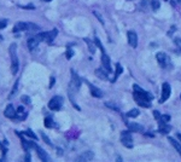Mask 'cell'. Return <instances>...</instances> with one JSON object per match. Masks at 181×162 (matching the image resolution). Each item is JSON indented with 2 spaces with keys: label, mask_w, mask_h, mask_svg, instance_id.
Returning a JSON list of instances; mask_svg holds the SVG:
<instances>
[{
  "label": "cell",
  "mask_w": 181,
  "mask_h": 162,
  "mask_svg": "<svg viewBox=\"0 0 181 162\" xmlns=\"http://www.w3.org/2000/svg\"><path fill=\"white\" fill-rule=\"evenodd\" d=\"M57 34H58V30H57V29H52V30L45 32V33H39L41 40H42V41H46L47 44H52V41L56 39Z\"/></svg>",
  "instance_id": "cell-8"
},
{
  "label": "cell",
  "mask_w": 181,
  "mask_h": 162,
  "mask_svg": "<svg viewBox=\"0 0 181 162\" xmlns=\"http://www.w3.org/2000/svg\"><path fill=\"white\" fill-rule=\"evenodd\" d=\"M54 85V78H51V83H50V88H52Z\"/></svg>",
  "instance_id": "cell-38"
},
{
  "label": "cell",
  "mask_w": 181,
  "mask_h": 162,
  "mask_svg": "<svg viewBox=\"0 0 181 162\" xmlns=\"http://www.w3.org/2000/svg\"><path fill=\"white\" fill-rule=\"evenodd\" d=\"M169 120H170V116H169V115H162L161 122H168Z\"/></svg>",
  "instance_id": "cell-35"
},
{
  "label": "cell",
  "mask_w": 181,
  "mask_h": 162,
  "mask_svg": "<svg viewBox=\"0 0 181 162\" xmlns=\"http://www.w3.org/2000/svg\"><path fill=\"white\" fill-rule=\"evenodd\" d=\"M93 13H94V15H95V16H97V18H98V19H99V22H100V23H101V24H104V21H103V18H101V16H100V15H99V13H98V12H97V11H94V12H93Z\"/></svg>",
  "instance_id": "cell-36"
},
{
  "label": "cell",
  "mask_w": 181,
  "mask_h": 162,
  "mask_svg": "<svg viewBox=\"0 0 181 162\" xmlns=\"http://www.w3.org/2000/svg\"><path fill=\"white\" fill-rule=\"evenodd\" d=\"M156 58H157V61H158V64H160L162 68L167 69V68L170 67V58H169V56H168L167 53H164V52H158V53L156 55Z\"/></svg>",
  "instance_id": "cell-7"
},
{
  "label": "cell",
  "mask_w": 181,
  "mask_h": 162,
  "mask_svg": "<svg viewBox=\"0 0 181 162\" xmlns=\"http://www.w3.org/2000/svg\"><path fill=\"white\" fill-rule=\"evenodd\" d=\"M42 40H41V38H40V35L39 34H36V35H33V36H30L29 39H28V41H27V45H28V49L30 50V51H33V50H35L38 46H39V44L41 42Z\"/></svg>",
  "instance_id": "cell-9"
},
{
  "label": "cell",
  "mask_w": 181,
  "mask_h": 162,
  "mask_svg": "<svg viewBox=\"0 0 181 162\" xmlns=\"http://www.w3.org/2000/svg\"><path fill=\"white\" fill-rule=\"evenodd\" d=\"M127 35H128V42H129V45L135 49L138 46V35H137V33L133 32V30H129Z\"/></svg>",
  "instance_id": "cell-12"
},
{
  "label": "cell",
  "mask_w": 181,
  "mask_h": 162,
  "mask_svg": "<svg viewBox=\"0 0 181 162\" xmlns=\"http://www.w3.org/2000/svg\"><path fill=\"white\" fill-rule=\"evenodd\" d=\"M168 140H169V142L172 143V145H173V147H174V148L178 150V153L180 154V156H181V144H180V143H178L175 139H173V138H170V137L168 138Z\"/></svg>",
  "instance_id": "cell-21"
},
{
  "label": "cell",
  "mask_w": 181,
  "mask_h": 162,
  "mask_svg": "<svg viewBox=\"0 0 181 162\" xmlns=\"http://www.w3.org/2000/svg\"><path fill=\"white\" fill-rule=\"evenodd\" d=\"M25 117H27V113L24 111L23 106H19L18 110H17V116H16V119H18V120H23V119H25Z\"/></svg>",
  "instance_id": "cell-20"
},
{
  "label": "cell",
  "mask_w": 181,
  "mask_h": 162,
  "mask_svg": "<svg viewBox=\"0 0 181 162\" xmlns=\"http://www.w3.org/2000/svg\"><path fill=\"white\" fill-rule=\"evenodd\" d=\"M18 83H19V80H17L16 82H15V86H13V88H12V91H11L10 96H8V98H10V99H11V98H13V97L16 96L17 89H18Z\"/></svg>",
  "instance_id": "cell-24"
},
{
  "label": "cell",
  "mask_w": 181,
  "mask_h": 162,
  "mask_svg": "<svg viewBox=\"0 0 181 162\" xmlns=\"http://www.w3.org/2000/svg\"><path fill=\"white\" fill-rule=\"evenodd\" d=\"M151 7H152V10L153 11H157L160 7H161V4H160V1L158 0H151Z\"/></svg>",
  "instance_id": "cell-26"
},
{
  "label": "cell",
  "mask_w": 181,
  "mask_h": 162,
  "mask_svg": "<svg viewBox=\"0 0 181 162\" xmlns=\"http://www.w3.org/2000/svg\"><path fill=\"white\" fill-rule=\"evenodd\" d=\"M105 105H106L107 108H110V109H112V110H116V111H120V108H118L117 105H114L112 103H105Z\"/></svg>",
  "instance_id": "cell-30"
},
{
  "label": "cell",
  "mask_w": 181,
  "mask_h": 162,
  "mask_svg": "<svg viewBox=\"0 0 181 162\" xmlns=\"http://www.w3.org/2000/svg\"><path fill=\"white\" fill-rule=\"evenodd\" d=\"M8 52H10V58H11V73H12V75H16L19 69V61H18V56H17V45L11 44Z\"/></svg>",
  "instance_id": "cell-1"
},
{
  "label": "cell",
  "mask_w": 181,
  "mask_h": 162,
  "mask_svg": "<svg viewBox=\"0 0 181 162\" xmlns=\"http://www.w3.org/2000/svg\"><path fill=\"white\" fill-rule=\"evenodd\" d=\"M133 97H134V100L140 105V106H144V108H150L151 106V99H149L146 96H144V94H141V93H139V92H134V94H133Z\"/></svg>",
  "instance_id": "cell-5"
},
{
  "label": "cell",
  "mask_w": 181,
  "mask_h": 162,
  "mask_svg": "<svg viewBox=\"0 0 181 162\" xmlns=\"http://www.w3.org/2000/svg\"><path fill=\"white\" fill-rule=\"evenodd\" d=\"M121 143L126 148H129V149L133 148V137H132L130 131H122L121 132Z\"/></svg>",
  "instance_id": "cell-6"
},
{
  "label": "cell",
  "mask_w": 181,
  "mask_h": 162,
  "mask_svg": "<svg viewBox=\"0 0 181 162\" xmlns=\"http://www.w3.org/2000/svg\"><path fill=\"white\" fill-rule=\"evenodd\" d=\"M40 27L35 23L31 22H18L16 23V25L13 27V33H19V32H39Z\"/></svg>",
  "instance_id": "cell-2"
},
{
  "label": "cell",
  "mask_w": 181,
  "mask_h": 162,
  "mask_svg": "<svg viewBox=\"0 0 181 162\" xmlns=\"http://www.w3.org/2000/svg\"><path fill=\"white\" fill-rule=\"evenodd\" d=\"M176 1H178V2H180V4H181V0H176Z\"/></svg>",
  "instance_id": "cell-41"
},
{
  "label": "cell",
  "mask_w": 181,
  "mask_h": 162,
  "mask_svg": "<svg viewBox=\"0 0 181 162\" xmlns=\"http://www.w3.org/2000/svg\"><path fill=\"white\" fill-rule=\"evenodd\" d=\"M63 102H64L63 97H61V96H54V97H52V98L50 99V102H48V108H50L51 110H53V111H58V110L62 109Z\"/></svg>",
  "instance_id": "cell-4"
},
{
  "label": "cell",
  "mask_w": 181,
  "mask_h": 162,
  "mask_svg": "<svg viewBox=\"0 0 181 162\" xmlns=\"http://www.w3.org/2000/svg\"><path fill=\"white\" fill-rule=\"evenodd\" d=\"M180 98H181V96H180Z\"/></svg>",
  "instance_id": "cell-42"
},
{
  "label": "cell",
  "mask_w": 181,
  "mask_h": 162,
  "mask_svg": "<svg viewBox=\"0 0 181 162\" xmlns=\"http://www.w3.org/2000/svg\"><path fill=\"white\" fill-rule=\"evenodd\" d=\"M41 137H42V139H44V142L47 144V145H50V147H53V144H52V142H51V139L45 134V133H41Z\"/></svg>",
  "instance_id": "cell-28"
},
{
  "label": "cell",
  "mask_w": 181,
  "mask_h": 162,
  "mask_svg": "<svg viewBox=\"0 0 181 162\" xmlns=\"http://www.w3.org/2000/svg\"><path fill=\"white\" fill-rule=\"evenodd\" d=\"M178 138H179V139L181 140V134H180V133H178Z\"/></svg>",
  "instance_id": "cell-39"
},
{
  "label": "cell",
  "mask_w": 181,
  "mask_h": 162,
  "mask_svg": "<svg viewBox=\"0 0 181 162\" xmlns=\"http://www.w3.org/2000/svg\"><path fill=\"white\" fill-rule=\"evenodd\" d=\"M127 126H128V130H129L130 132H138V133L144 132V126H141L140 123H137V122H128Z\"/></svg>",
  "instance_id": "cell-15"
},
{
  "label": "cell",
  "mask_w": 181,
  "mask_h": 162,
  "mask_svg": "<svg viewBox=\"0 0 181 162\" xmlns=\"http://www.w3.org/2000/svg\"><path fill=\"white\" fill-rule=\"evenodd\" d=\"M170 92H172L170 85H169L168 82H164V83L162 85V96H161V99H160V102H161V103L166 102V100H167V99L170 97Z\"/></svg>",
  "instance_id": "cell-10"
},
{
  "label": "cell",
  "mask_w": 181,
  "mask_h": 162,
  "mask_svg": "<svg viewBox=\"0 0 181 162\" xmlns=\"http://www.w3.org/2000/svg\"><path fill=\"white\" fill-rule=\"evenodd\" d=\"M4 115H5L6 117H8V119H16L17 111H16V109L13 108L12 104H8V105L6 106V109H5V111H4Z\"/></svg>",
  "instance_id": "cell-13"
},
{
  "label": "cell",
  "mask_w": 181,
  "mask_h": 162,
  "mask_svg": "<svg viewBox=\"0 0 181 162\" xmlns=\"http://www.w3.org/2000/svg\"><path fill=\"white\" fill-rule=\"evenodd\" d=\"M22 102L25 104H30V98L28 96H22Z\"/></svg>",
  "instance_id": "cell-33"
},
{
  "label": "cell",
  "mask_w": 181,
  "mask_h": 162,
  "mask_svg": "<svg viewBox=\"0 0 181 162\" xmlns=\"http://www.w3.org/2000/svg\"><path fill=\"white\" fill-rule=\"evenodd\" d=\"M139 114H140V111L138 109H132L127 113V116L128 117H137V116H139Z\"/></svg>",
  "instance_id": "cell-25"
},
{
  "label": "cell",
  "mask_w": 181,
  "mask_h": 162,
  "mask_svg": "<svg viewBox=\"0 0 181 162\" xmlns=\"http://www.w3.org/2000/svg\"><path fill=\"white\" fill-rule=\"evenodd\" d=\"M106 70L103 68V69H97L95 70V75L98 76V78H100V79H103V80H106L107 79V75H106Z\"/></svg>",
  "instance_id": "cell-19"
},
{
  "label": "cell",
  "mask_w": 181,
  "mask_h": 162,
  "mask_svg": "<svg viewBox=\"0 0 181 162\" xmlns=\"http://www.w3.org/2000/svg\"><path fill=\"white\" fill-rule=\"evenodd\" d=\"M6 25H7V19H0V29L6 28Z\"/></svg>",
  "instance_id": "cell-32"
},
{
  "label": "cell",
  "mask_w": 181,
  "mask_h": 162,
  "mask_svg": "<svg viewBox=\"0 0 181 162\" xmlns=\"http://www.w3.org/2000/svg\"><path fill=\"white\" fill-rule=\"evenodd\" d=\"M42 1H47L48 2V1H52V0H42Z\"/></svg>",
  "instance_id": "cell-40"
},
{
  "label": "cell",
  "mask_w": 181,
  "mask_h": 162,
  "mask_svg": "<svg viewBox=\"0 0 181 162\" xmlns=\"http://www.w3.org/2000/svg\"><path fill=\"white\" fill-rule=\"evenodd\" d=\"M122 73H123V68L121 67L120 63H117V64H116V73H115V76H114V79H112V82L116 81V79L118 78V75H121Z\"/></svg>",
  "instance_id": "cell-23"
},
{
  "label": "cell",
  "mask_w": 181,
  "mask_h": 162,
  "mask_svg": "<svg viewBox=\"0 0 181 162\" xmlns=\"http://www.w3.org/2000/svg\"><path fill=\"white\" fill-rule=\"evenodd\" d=\"M158 131H160L162 134H166V133H169V132L172 131V127H170L167 122H161V123H160V128H158Z\"/></svg>",
  "instance_id": "cell-18"
},
{
  "label": "cell",
  "mask_w": 181,
  "mask_h": 162,
  "mask_svg": "<svg viewBox=\"0 0 181 162\" xmlns=\"http://www.w3.org/2000/svg\"><path fill=\"white\" fill-rule=\"evenodd\" d=\"M87 85H88V87H90V94L93 96V97H97V98H101L103 97V91L100 89V88H98V87H95L94 85H92L90 82L87 81Z\"/></svg>",
  "instance_id": "cell-14"
},
{
  "label": "cell",
  "mask_w": 181,
  "mask_h": 162,
  "mask_svg": "<svg viewBox=\"0 0 181 162\" xmlns=\"http://www.w3.org/2000/svg\"><path fill=\"white\" fill-rule=\"evenodd\" d=\"M85 41L88 44V49H90V53H94L95 52V47H94V44L90 41V39H85Z\"/></svg>",
  "instance_id": "cell-27"
},
{
  "label": "cell",
  "mask_w": 181,
  "mask_h": 162,
  "mask_svg": "<svg viewBox=\"0 0 181 162\" xmlns=\"http://www.w3.org/2000/svg\"><path fill=\"white\" fill-rule=\"evenodd\" d=\"M35 150H36V153H38V156H39V159L41 160L42 162H50L51 161V157L47 155V153L42 149V148H40L39 145H35V148H34Z\"/></svg>",
  "instance_id": "cell-11"
},
{
  "label": "cell",
  "mask_w": 181,
  "mask_h": 162,
  "mask_svg": "<svg viewBox=\"0 0 181 162\" xmlns=\"http://www.w3.org/2000/svg\"><path fill=\"white\" fill-rule=\"evenodd\" d=\"M133 89H134V92H139V93H141V94H144V96H146L149 99H151L152 100V98H153V96L150 93V92H147V91H145L144 88H141L139 85H137V83H134L133 85Z\"/></svg>",
  "instance_id": "cell-17"
},
{
  "label": "cell",
  "mask_w": 181,
  "mask_h": 162,
  "mask_svg": "<svg viewBox=\"0 0 181 162\" xmlns=\"http://www.w3.org/2000/svg\"><path fill=\"white\" fill-rule=\"evenodd\" d=\"M93 157H94V154L92 151H85L80 156L76 157V161H81V162L90 161V160H93Z\"/></svg>",
  "instance_id": "cell-16"
},
{
  "label": "cell",
  "mask_w": 181,
  "mask_h": 162,
  "mask_svg": "<svg viewBox=\"0 0 181 162\" xmlns=\"http://www.w3.org/2000/svg\"><path fill=\"white\" fill-rule=\"evenodd\" d=\"M73 56H74V51H73L70 47H68V51H67V58H68V59H70Z\"/></svg>",
  "instance_id": "cell-31"
},
{
  "label": "cell",
  "mask_w": 181,
  "mask_h": 162,
  "mask_svg": "<svg viewBox=\"0 0 181 162\" xmlns=\"http://www.w3.org/2000/svg\"><path fill=\"white\" fill-rule=\"evenodd\" d=\"M45 127H47V128L56 127V125H54V121L52 120V117H51V116H47V117L45 119Z\"/></svg>",
  "instance_id": "cell-22"
},
{
  "label": "cell",
  "mask_w": 181,
  "mask_h": 162,
  "mask_svg": "<svg viewBox=\"0 0 181 162\" xmlns=\"http://www.w3.org/2000/svg\"><path fill=\"white\" fill-rule=\"evenodd\" d=\"M174 41H175L176 46H178V47H179V49L181 50V39H180V38H175V40H174Z\"/></svg>",
  "instance_id": "cell-37"
},
{
  "label": "cell",
  "mask_w": 181,
  "mask_h": 162,
  "mask_svg": "<svg viewBox=\"0 0 181 162\" xmlns=\"http://www.w3.org/2000/svg\"><path fill=\"white\" fill-rule=\"evenodd\" d=\"M94 41H95L97 46L100 49V51H101V64H103V68H104L107 73H111V72H112V68H111V63H110V58H109V56L106 55V52H105V50H104V47H103L100 40H99L98 38H95Z\"/></svg>",
  "instance_id": "cell-3"
},
{
  "label": "cell",
  "mask_w": 181,
  "mask_h": 162,
  "mask_svg": "<svg viewBox=\"0 0 181 162\" xmlns=\"http://www.w3.org/2000/svg\"><path fill=\"white\" fill-rule=\"evenodd\" d=\"M25 136H28V137H30V138H33L34 140H36L38 139V137H36V134H34V132H31L30 130H28V131H25V132H23Z\"/></svg>",
  "instance_id": "cell-29"
},
{
  "label": "cell",
  "mask_w": 181,
  "mask_h": 162,
  "mask_svg": "<svg viewBox=\"0 0 181 162\" xmlns=\"http://www.w3.org/2000/svg\"><path fill=\"white\" fill-rule=\"evenodd\" d=\"M153 115H155V117H156V120H158V121H161V119H162V116H161V114H160V111H158V110H155V111H153Z\"/></svg>",
  "instance_id": "cell-34"
}]
</instances>
